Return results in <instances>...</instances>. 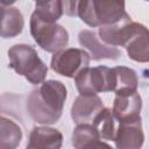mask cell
I'll return each mask as SVG.
<instances>
[{
	"label": "cell",
	"mask_w": 149,
	"mask_h": 149,
	"mask_svg": "<svg viewBox=\"0 0 149 149\" xmlns=\"http://www.w3.org/2000/svg\"><path fill=\"white\" fill-rule=\"evenodd\" d=\"M90 55L83 49L68 48L54 54L51 69L61 76L74 78L83 69L88 66Z\"/></svg>",
	"instance_id": "8992f818"
},
{
	"label": "cell",
	"mask_w": 149,
	"mask_h": 149,
	"mask_svg": "<svg viewBox=\"0 0 149 149\" xmlns=\"http://www.w3.org/2000/svg\"><path fill=\"white\" fill-rule=\"evenodd\" d=\"M30 34L35 42L48 52H58L69 43V33L56 22H47L36 15L30 16Z\"/></svg>",
	"instance_id": "277c9868"
},
{
	"label": "cell",
	"mask_w": 149,
	"mask_h": 149,
	"mask_svg": "<svg viewBox=\"0 0 149 149\" xmlns=\"http://www.w3.org/2000/svg\"><path fill=\"white\" fill-rule=\"evenodd\" d=\"M92 126L97 130L98 135L102 140L113 141L115 137L116 126L112 109L104 107L92 120Z\"/></svg>",
	"instance_id": "9a60e30c"
},
{
	"label": "cell",
	"mask_w": 149,
	"mask_h": 149,
	"mask_svg": "<svg viewBox=\"0 0 149 149\" xmlns=\"http://www.w3.org/2000/svg\"><path fill=\"white\" fill-rule=\"evenodd\" d=\"M148 31L147 27L132 20L112 26L99 27V38L109 47H126L132 38Z\"/></svg>",
	"instance_id": "52a82bcc"
},
{
	"label": "cell",
	"mask_w": 149,
	"mask_h": 149,
	"mask_svg": "<svg viewBox=\"0 0 149 149\" xmlns=\"http://www.w3.org/2000/svg\"><path fill=\"white\" fill-rule=\"evenodd\" d=\"M142 108V99L137 91L115 93L112 113L119 123L133 122L141 120L140 113Z\"/></svg>",
	"instance_id": "ba28073f"
},
{
	"label": "cell",
	"mask_w": 149,
	"mask_h": 149,
	"mask_svg": "<svg viewBox=\"0 0 149 149\" xmlns=\"http://www.w3.org/2000/svg\"><path fill=\"white\" fill-rule=\"evenodd\" d=\"M104 108L101 99L94 95H78L71 107V118L77 125L90 123Z\"/></svg>",
	"instance_id": "30bf717a"
},
{
	"label": "cell",
	"mask_w": 149,
	"mask_h": 149,
	"mask_svg": "<svg viewBox=\"0 0 149 149\" xmlns=\"http://www.w3.org/2000/svg\"><path fill=\"white\" fill-rule=\"evenodd\" d=\"M74 84L80 95H94L101 92H114L115 74L113 69L105 65L85 68L76 77Z\"/></svg>",
	"instance_id": "5b68a950"
},
{
	"label": "cell",
	"mask_w": 149,
	"mask_h": 149,
	"mask_svg": "<svg viewBox=\"0 0 149 149\" xmlns=\"http://www.w3.org/2000/svg\"><path fill=\"white\" fill-rule=\"evenodd\" d=\"M33 14L43 21L56 22L63 15L62 1H37L35 2V10Z\"/></svg>",
	"instance_id": "ac0fdd59"
},
{
	"label": "cell",
	"mask_w": 149,
	"mask_h": 149,
	"mask_svg": "<svg viewBox=\"0 0 149 149\" xmlns=\"http://www.w3.org/2000/svg\"><path fill=\"white\" fill-rule=\"evenodd\" d=\"M22 140V130L13 120L0 116V149H16Z\"/></svg>",
	"instance_id": "5bb4252c"
},
{
	"label": "cell",
	"mask_w": 149,
	"mask_h": 149,
	"mask_svg": "<svg viewBox=\"0 0 149 149\" xmlns=\"http://www.w3.org/2000/svg\"><path fill=\"white\" fill-rule=\"evenodd\" d=\"M78 40H79V44L86 48L91 52V57L94 61H99L102 58L116 59L120 56V50L118 48L102 44L94 31L86 29L81 30L78 35Z\"/></svg>",
	"instance_id": "4fadbf2b"
},
{
	"label": "cell",
	"mask_w": 149,
	"mask_h": 149,
	"mask_svg": "<svg viewBox=\"0 0 149 149\" xmlns=\"http://www.w3.org/2000/svg\"><path fill=\"white\" fill-rule=\"evenodd\" d=\"M62 5H63V13H65L69 16L77 15L78 1H62Z\"/></svg>",
	"instance_id": "ffe728a7"
},
{
	"label": "cell",
	"mask_w": 149,
	"mask_h": 149,
	"mask_svg": "<svg viewBox=\"0 0 149 149\" xmlns=\"http://www.w3.org/2000/svg\"><path fill=\"white\" fill-rule=\"evenodd\" d=\"M66 94V87L62 81H43L37 88L29 93L27 99V111L31 119L37 123H55L62 116Z\"/></svg>",
	"instance_id": "6da1fadb"
},
{
	"label": "cell",
	"mask_w": 149,
	"mask_h": 149,
	"mask_svg": "<svg viewBox=\"0 0 149 149\" xmlns=\"http://www.w3.org/2000/svg\"><path fill=\"white\" fill-rule=\"evenodd\" d=\"M128 57L140 63H147L149 61V35L148 31L142 33L129 41L125 47Z\"/></svg>",
	"instance_id": "2e32d148"
},
{
	"label": "cell",
	"mask_w": 149,
	"mask_h": 149,
	"mask_svg": "<svg viewBox=\"0 0 149 149\" xmlns=\"http://www.w3.org/2000/svg\"><path fill=\"white\" fill-rule=\"evenodd\" d=\"M63 143L62 133L51 127H34L29 134L26 149H61Z\"/></svg>",
	"instance_id": "7c38bea8"
},
{
	"label": "cell",
	"mask_w": 149,
	"mask_h": 149,
	"mask_svg": "<svg viewBox=\"0 0 149 149\" xmlns=\"http://www.w3.org/2000/svg\"><path fill=\"white\" fill-rule=\"evenodd\" d=\"M12 2H0V37L10 38L21 34L24 20L22 13L16 7H12Z\"/></svg>",
	"instance_id": "8fae6325"
},
{
	"label": "cell",
	"mask_w": 149,
	"mask_h": 149,
	"mask_svg": "<svg viewBox=\"0 0 149 149\" xmlns=\"http://www.w3.org/2000/svg\"><path fill=\"white\" fill-rule=\"evenodd\" d=\"M113 141L116 149H141L144 142L141 120L119 123Z\"/></svg>",
	"instance_id": "9c48e42d"
},
{
	"label": "cell",
	"mask_w": 149,
	"mask_h": 149,
	"mask_svg": "<svg viewBox=\"0 0 149 149\" xmlns=\"http://www.w3.org/2000/svg\"><path fill=\"white\" fill-rule=\"evenodd\" d=\"M115 74V93L137 91L139 79L136 72L127 66H116L113 68Z\"/></svg>",
	"instance_id": "e0dca14e"
},
{
	"label": "cell",
	"mask_w": 149,
	"mask_h": 149,
	"mask_svg": "<svg viewBox=\"0 0 149 149\" xmlns=\"http://www.w3.org/2000/svg\"><path fill=\"white\" fill-rule=\"evenodd\" d=\"M100 139L94 127L90 123L78 125L72 133V146L74 149H81L87 143Z\"/></svg>",
	"instance_id": "d6986e66"
},
{
	"label": "cell",
	"mask_w": 149,
	"mask_h": 149,
	"mask_svg": "<svg viewBox=\"0 0 149 149\" xmlns=\"http://www.w3.org/2000/svg\"><path fill=\"white\" fill-rule=\"evenodd\" d=\"M9 66L31 84H41L47 77L48 68L37 51L28 44H15L8 50Z\"/></svg>",
	"instance_id": "3957f363"
},
{
	"label": "cell",
	"mask_w": 149,
	"mask_h": 149,
	"mask_svg": "<svg viewBox=\"0 0 149 149\" xmlns=\"http://www.w3.org/2000/svg\"><path fill=\"white\" fill-rule=\"evenodd\" d=\"M81 149H113V148L111 146H108L107 143L100 141V139H98V140H94V141L87 143Z\"/></svg>",
	"instance_id": "44dd1931"
},
{
	"label": "cell",
	"mask_w": 149,
	"mask_h": 149,
	"mask_svg": "<svg viewBox=\"0 0 149 149\" xmlns=\"http://www.w3.org/2000/svg\"><path fill=\"white\" fill-rule=\"evenodd\" d=\"M0 2H1V1H0Z\"/></svg>",
	"instance_id": "7402d4cb"
},
{
	"label": "cell",
	"mask_w": 149,
	"mask_h": 149,
	"mask_svg": "<svg viewBox=\"0 0 149 149\" xmlns=\"http://www.w3.org/2000/svg\"><path fill=\"white\" fill-rule=\"evenodd\" d=\"M77 15L90 27L112 26L132 20L123 1H78Z\"/></svg>",
	"instance_id": "7a4b0ae2"
}]
</instances>
